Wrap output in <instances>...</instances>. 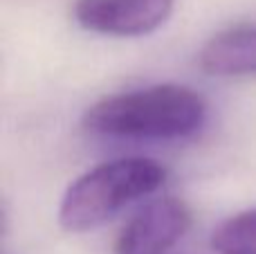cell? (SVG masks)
I'll use <instances>...</instances> for the list:
<instances>
[{
	"label": "cell",
	"mask_w": 256,
	"mask_h": 254,
	"mask_svg": "<svg viewBox=\"0 0 256 254\" xmlns=\"http://www.w3.org/2000/svg\"><path fill=\"white\" fill-rule=\"evenodd\" d=\"M207 120V104L196 90L160 84L104 97L84 115L86 130L106 138L182 140L196 135Z\"/></svg>",
	"instance_id": "6da1fadb"
},
{
	"label": "cell",
	"mask_w": 256,
	"mask_h": 254,
	"mask_svg": "<svg viewBox=\"0 0 256 254\" xmlns=\"http://www.w3.org/2000/svg\"><path fill=\"white\" fill-rule=\"evenodd\" d=\"M166 169L148 158H120L94 166L63 194L58 223L68 232H88L115 218L124 207L155 194Z\"/></svg>",
	"instance_id": "7a4b0ae2"
},
{
	"label": "cell",
	"mask_w": 256,
	"mask_h": 254,
	"mask_svg": "<svg viewBox=\"0 0 256 254\" xmlns=\"http://www.w3.org/2000/svg\"><path fill=\"white\" fill-rule=\"evenodd\" d=\"M173 7L176 0H76L74 20L94 34L135 38L160 30Z\"/></svg>",
	"instance_id": "3957f363"
},
{
	"label": "cell",
	"mask_w": 256,
	"mask_h": 254,
	"mask_svg": "<svg viewBox=\"0 0 256 254\" xmlns=\"http://www.w3.org/2000/svg\"><path fill=\"white\" fill-rule=\"evenodd\" d=\"M191 210L176 196L148 202L124 225L115 254H166L189 232Z\"/></svg>",
	"instance_id": "277c9868"
},
{
	"label": "cell",
	"mask_w": 256,
	"mask_h": 254,
	"mask_svg": "<svg viewBox=\"0 0 256 254\" xmlns=\"http://www.w3.org/2000/svg\"><path fill=\"white\" fill-rule=\"evenodd\" d=\"M198 63L214 76L256 74V25H236L204 43Z\"/></svg>",
	"instance_id": "5b68a950"
},
{
	"label": "cell",
	"mask_w": 256,
	"mask_h": 254,
	"mask_svg": "<svg viewBox=\"0 0 256 254\" xmlns=\"http://www.w3.org/2000/svg\"><path fill=\"white\" fill-rule=\"evenodd\" d=\"M212 248L220 254H256V210L240 212L218 225Z\"/></svg>",
	"instance_id": "8992f818"
}]
</instances>
